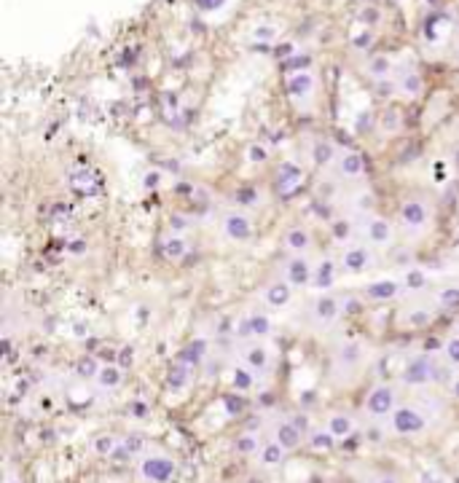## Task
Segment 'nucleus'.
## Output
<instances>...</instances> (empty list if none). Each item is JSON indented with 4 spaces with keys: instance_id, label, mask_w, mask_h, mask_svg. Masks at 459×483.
Here are the masks:
<instances>
[{
    "instance_id": "nucleus-1",
    "label": "nucleus",
    "mask_w": 459,
    "mask_h": 483,
    "mask_svg": "<svg viewBox=\"0 0 459 483\" xmlns=\"http://www.w3.org/2000/svg\"><path fill=\"white\" fill-rule=\"evenodd\" d=\"M373 266H376V252H373L371 244H352L339 258V269L344 274H363Z\"/></svg>"
},
{
    "instance_id": "nucleus-2",
    "label": "nucleus",
    "mask_w": 459,
    "mask_h": 483,
    "mask_svg": "<svg viewBox=\"0 0 459 483\" xmlns=\"http://www.w3.org/2000/svg\"><path fill=\"white\" fill-rule=\"evenodd\" d=\"M400 378H403V384H408V387H424V384L438 378V368L430 363L427 355H419L414 360H408V365L403 368Z\"/></svg>"
},
{
    "instance_id": "nucleus-3",
    "label": "nucleus",
    "mask_w": 459,
    "mask_h": 483,
    "mask_svg": "<svg viewBox=\"0 0 459 483\" xmlns=\"http://www.w3.org/2000/svg\"><path fill=\"white\" fill-rule=\"evenodd\" d=\"M363 236L371 247H389L395 231H392V223L387 217L371 215V217H365V223H363Z\"/></svg>"
},
{
    "instance_id": "nucleus-4",
    "label": "nucleus",
    "mask_w": 459,
    "mask_h": 483,
    "mask_svg": "<svg viewBox=\"0 0 459 483\" xmlns=\"http://www.w3.org/2000/svg\"><path fill=\"white\" fill-rule=\"evenodd\" d=\"M400 223H403V229H408L414 234L421 231L430 223V207H427V202H421V199H408V202H403V207H400Z\"/></svg>"
},
{
    "instance_id": "nucleus-5",
    "label": "nucleus",
    "mask_w": 459,
    "mask_h": 483,
    "mask_svg": "<svg viewBox=\"0 0 459 483\" xmlns=\"http://www.w3.org/2000/svg\"><path fill=\"white\" fill-rule=\"evenodd\" d=\"M312 274H314V263L306 255H290L285 263V279L293 287H306L312 285Z\"/></svg>"
},
{
    "instance_id": "nucleus-6",
    "label": "nucleus",
    "mask_w": 459,
    "mask_h": 483,
    "mask_svg": "<svg viewBox=\"0 0 459 483\" xmlns=\"http://www.w3.org/2000/svg\"><path fill=\"white\" fill-rule=\"evenodd\" d=\"M223 234L228 236L231 242H247L250 236H252V220L245 215V212H237V210H231L223 215Z\"/></svg>"
},
{
    "instance_id": "nucleus-7",
    "label": "nucleus",
    "mask_w": 459,
    "mask_h": 483,
    "mask_svg": "<svg viewBox=\"0 0 459 483\" xmlns=\"http://www.w3.org/2000/svg\"><path fill=\"white\" fill-rule=\"evenodd\" d=\"M140 472H143L145 480L153 483H170L175 475V462L167 457H148L143 465H140Z\"/></svg>"
},
{
    "instance_id": "nucleus-8",
    "label": "nucleus",
    "mask_w": 459,
    "mask_h": 483,
    "mask_svg": "<svg viewBox=\"0 0 459 483\" xmlns=\"http://www.w3.org/2000/svg\"><path fill=\"white\" fill-rule=\"evenodd\" d=\"M424 416H421L416 408H398V411H392V427H395L398 435H416L424 430Z\"/></svg>"
},
{
    "instance_id": "nucleus-9",
    "label": "nucleus",
    "mask_w": 459,
    "mask_h": 483,
    "mask_svg": "<svg viewBox=\"0 0 459 483\" xmlns=\"http://www.w3.org/2000/svg\"><path fill=\"white\" fill-rule=\"evenodd\" d=\"M392 405H395V392H392V387L387 384H381L376 387L371 395H368V400H365V411H368V416H387L392 413Z\"/></svg>"
},
{
    "instance_id": "nucleus-10",
    "label": "nucleus",
    "mask_w": 459,
    "mask_h": 483,
    "mask_svg": "<svg viewBox=\"0 0 459 483\" xmlns=\"http://www.w3.org/2000/svg\"><path fill=\"white\" fill-rule=\"evenodd\" d=\"M363 172H365V161L360 153H354V150L339 153V158H336V175L341 180H360Z\"/></svg>"
},
{
    "instance_id": "nucleus-11",
    "label": "nucleus",
    "mask_w": 459,
    "mask_h": 483,
    "mask_svg": "<svg viewBox=\"0 0 459 483\" xmlns=\"http://www.w3.org/2000/svg\"><path fill=\"white\" fill-rule=\"evenodd\" d=\"M339 263L333 258H322L314 263V274H312V287L317 290H331L336 285V279H339Z\"/></svg>"
},
{
    "instance_id": "nucleus-12",
    "label": "nucleus",
    "mask_w": 459,
    "mask_h": 483,
    "mask_svg": "<svg viewBox=\"0 0 459 483\" xmlns=\"http://www.w3.org/2000/svg\"><path fill=\"white\" fill-rule=\"evenodd\" d=\"M290 298H293V285H290L287 279H271L269 285L264 287V301H266V306H271V309L287 306Z\"/></svg>"
},
{
    "instance_id": "nucleus-13",
    "label": "nucleus",
    "mask_w": 459,
    "mask_h": 483,
    "mask_svg": "<svg viewBox=\"0 0 459 483\" xmlns=\"http://www.w3.org/2000/svg\"><path fill=\"white\" fill-rule=\"evenodd\" d=\"M341 314V301L333 298V296H320L312 304V317L317 325H331L336 322V317Z\"/></svg>"
},
{
    "instance_id": "nucleus-14",
    "label": "nucleus",
    "mask_w": 459,
    "mask_h": 483,
    "mask_svg": "<svg viewBox=\"0 0 459 483\" xmlns=\"http://www.w3.org/2000/svg\"><path fill=\"white\" fill-rule=\"evenodd\" d=\"M312 91H314L312 73H296V75H290V78H287V94L296 102H306L309 97H312Z\"/></svg>"
},
{
    "instance_id": "nucleus-15",
    "label": "nucleus",
    "mask_w": 459,
    "mask_h": 483,
    "mask_svg": "<svg viewBox=\"0 0 459 483\" xmlns=\"http://www.w3.org/2000/svg\"><path fill=\"white\" fill-rule=\"evenodd\" d=\"M400 293V285L395 279H376V282H368L363 290V298H368V301H389V298H395Z\"/></svg>"
},
{
    "instance_id": "nucleus-16",
    "label": "nucleus",
    "mask_w": 459,
    "mask_h": 483,
    "mask_svg": "<svg viewBox=\"0 0 459 483\" xmlns=\"http://www.w3.org/2000/svg\"><path fill=\"white\" fill-rule=\"evenodd\" d=\"M285 247L293 255H306L309 247H312V234H309L304 226H296L285 234Z\"/></svg>"
},
{
    "instance_id": "nucleus-17",
    "label": "nucleus",
    "mask_w": 459,
    "mask_h": 483,
    "mask_svg": "<svg viewBox=\"0 0 459 483\" xmlns=\"http://www.w3.org/2000/svg\"><path fill=\"white\" fill-rule=\"evenodd\" d=\"M274 440H277L285 451H287V448H296L298 443H301V430L296 427V422H279L277 430H274Z\"/></svg>"
},
{
    "instance_id": "nucleus-18",
    "label": "nucleus",
    "mask_w": 459,
    "mask_h": 483,
    "mask_svg": "<svg viewBox=\"0 0 459 483\" xmlns=\"http://www.w3.org/2000/svg\"><path fill=\"white\" fill-rule=\"evenodd\" d=\"M161 252H164V258H170V261H183L185 252H188V242H185L180 234H170V236H164V242H161Z\"/></svg>"
},
{
    "instance_id": "nucleus-19",
    "label": "nucleus",
    "mask_w": 459,
    "mask_h": 483,
    "mask_svg": "<svg viewBox=\"0 0 459 483\" xmlns=\"http://www.w3.org/2000/svg\"><path fill=\"white\" fill-rule=\"evenodd\" d=\"M365 73H368L373 81H387V75L392 73V59H389L387 54H376V56H371L368 65H365Z\"/></svg>"
},
{
    "instance_id": "nucleus-20",
    "label": "nucleus",
    "mask_w": 459,
    "mask_h": 483,
    "mask_svg": "<svg viewBox=\"0 0 459 483\" xmlns=\"http://www.w3.org/2000/svg\"><path fill=\"white\" fill-rule=\"evenodd\" d=\"M245 363H247V368H252V371H266V365H269V349L260 346V344H250V346L245 349Z\"/></svg>"
},
{
    "instance_id": "nucleus-21",
    "label": "nucleus",
    "mask_w": 459,
    "mask_h": 483,
    "mask_svg": "<svg viewBox=\"0 0 459 483\" xmlns=\"http://www.w3.org/2000/svg\"><path fill=\"white\" fill-rule=\"evenodd\" d=\"M204 355H207V341H204V338H193L191 344H185V349L180 352V363L199 365Z\"/></svg>"
},
{
    "instance_id": "nucleus-22",
    "label": "nucleus",
    "mask_w": 459,
    "mask_h": 483,
    "mask_svg": "<svg viewBox=\"0 0 459 483\" xmlns=\"http://www.w3.org/2000/svg\"><path fill=\"white\" fill-rule=\"evenodd\" d=\"M312 158H314L317 167H331L333 161L339 158V153H336L333 143H327V140H317L314 148H312Z\"/></svg>"
},
{
    "instance_id": "nucleus-23",
    "label": "nucleus",
    "mask_w": 459,
    "mask_h": 483,
    "mask_svg": "<svg viewBox=\"0 0 459 483\" xmlns=\"http://www.w3.org/2000/svg\"><path fill=\"white\" fill-rule=\"evenodd\" d=\"M430 285V277H427V271L424 269H408L406 274H403V287H406L408 293H419V290H424Z\"/></svg>"
},
{
    "instance_id": "nucleus-24",
    "label": "nucleus",
    "mask_w": 459,
    "mask_h": 483,
    "mask_svg": "<svg viewBox=\"0 0 459 483\" xmlns=\"http://www.w3.org/2000/svg\"><path fill=\"white\" fill-rule=\"evenodd\" d=\"M398 91H403L406 97H416L421 91V78L416 70H403L398 78Z\"/></svg>"
},
{
    "instance_id": "nucleus-25",
    "label": "nucleus",
    "mask_w": 459,
    "mask_h": 483,
    "mask_svg": "<svg viewBox=\"0 0 459 483\" xmlns=\"http://www.w3.org/2000/svg\"><path fill=\"white\" fill-rule=\"evenodd\" d=\"M296 185H301V169L293 167V164H285L279 169V191L287 194V191H293Z\"/></svg>"
},
{
    "instance_id": "nucleus-26",
    "label": "nucleus",
    "mask_w": 459,
    "mask_h": 483,
    "mask_svg": "<svg viewBox=\"0 0 459 483\" xmlns=\"http://www.w3.org/2000/svg\"><path fill=\"white\" fill-rule=\"evenodd\" d=\"M97 381H100V387H105V390H116L121 384V365H102L100 373H97Z\"/></svg>"
},
{
    "instance_id": "nucleus-27",
    "label": "nucleus",
    "mask_w": 459,
    "mask_h": 483,
    "mask_svg": "<svg viewBox=\"0 0 459 483\" xmlns=\"http://www.w3.org/2000/svg\"><path fill=\"white\" fill-rule=\"evenodd\" d=\"M247 325H250V333L255 336V338L271 333V319L264 314V311H252V314L247 317Z\"/></svg>"
},
{
    "instance_id": "nucleus-28",
    "label": "nucleus",
    "mask_w": 459,
    "mask_h": 483,
    "mask_svg": "<svg viewBox=\"0 0 459 483\" xmlns=\"http://www.w3.org/2000/svg\"><path fill=\"white\" fill-rule=\"evenodd\" d=\"M327 430H331L336 438H349L354 427H352V419H349V416L333 413V416H331V422H327Z\"/></svg>"
},
{
    "instance_id": "nucleus-29",
    "label": "nucleus",
    "mask_w": 459,
    "mask_h": 483,
    "mask_svg": "<svg viewBox=\"0 0 459 483\" xmlns=\"http://www.w3.org/2000/svg\"><path fill=\"white\" fill-rule=\"evenodd\" d=\"M167 384H170L172 392H180L183 387L188 384V365H185V363L175 365L172 371H170V376H167Z\"/></svg>"
},
{
    "instance_id": "nucleus-30",
    "label": "nucleus",
    "mask_w": 459,
    "mask_h": 483,
    "mask_svg": "<svg viewBox=\"0 0 459 483\" xmlns=\"http://www.w3.org/2000/svg\"><path fill=\"white\" fill-rule=\"evenodd\" d=\"M252 368H245V365H237L234 368V373H231V381L234 387H237V392H247L252 390Z\"/></svg>"
},
{
    "instance_id": "nucleus-31",
    "label": "nucleus",
    "mask_w": 459,
    "mask_h": 483,
    "mask_svg": "<svg viewBox=\"0 0 459 483\" xmlns=\"http://www.w3.org/2000/svg\"><path fill=\"white\" fill-rule=\"evenodd\" d=\"M438 306L440 309H456L459 306V285H446L438 293Z\"/></svg>"
},
{
    "instance_id": "nucleus-32",
    "label": "nucleus",
    "mask_w": 459,
    "mask_h": 483,
    "mask_svg": "<svg viewBox=\"0 0 459 483\" xmlns=\"http://www.w3.org/2000/svg\"><path fill=\"white\" fill-rule=\"evenodd\" d=\"M282 459H285V448L279 446L277 440H274V443H269V446H264V451H260V462H264V465H269V467L279 465Z\"/></svg>"
},
{
    "instance_id": "nucleus-33",
    "label": "nucleus",
    "mask_w": 459,
    "mask_h": 483,
    "mask_svg": "<svg viewBox=\"0 0 459 483\" xmlns=\"http://www.w3.org/2000/svg\"><path fill=\"white\" fill-rule=\"evenodd\" d=\"M341 311L346 317L363 314V311H365V298H360V296H344L341 298Z\"/></svg>"
},
{
    "instance_id": "nucleus-34",
    "label": "nucleus",
    "mask_w": 459,
    "mask_h": 483,
    "mask_svg": "<svg viewBox=\"0 0 459 483\" xmlns=\"http://www.w3.org/2000/svg\"><path fill=\"white\" fill-rule=\"evenodd\" d=\"M100 368H102V365H97L94 357H81L78 365H76V373H78L81 378H97Z\"/></svg>"
},
{
    "instance_id": "nucleus-35",
    "label": "nucleus",
    "mask_w": 459,
    "mask_h": 483,
    "mask_svg": "<svg viewBox=\"0 0 459 483\" xmlns=\"http://www.w3.org/2000/svg\"><path fill=\"white\" fill-rule=\"evenodd\" d=\"M312 446L317 448V451H331L333 448V443H336V435L327 430V432H312Z\"/></svg>"
},
{
    "instance_id": "nucleus-36",
    "label": "nucleus",
    "mask_w": 459,
    "mask_h": 483,
    "mask_svg": "<svg viewBox=\"0 0 459 483\" xmlns=\"http://www.w3.org/2000/svg\"><path fill=\"white\" fill-rule=\"evenodd\" d=\"M234 448H237V454H252V451H258V438L255 435H239L237 443H234Z\"/></svg>"
},
{
    "instance_id": "nucleus-37",
    "label": "nucleus",
    "mask_w": 459,
    "mask_h": 483,
    "mask_svg": "<svg viewBox=\"0 0 459 483\" xmlns=\"http://www.w3.org/2000/svg\"><path fill=\"white\" fill-rule=\"evenodd\" d=\"M443 352H446V360H448V363H451V365H459V336H454V338H448V341H446Z\"/></svg>"
},
{
    "instance_id": "nucleus-38",
    "label": "nucleus",
    "mask_w": 459,
    "mask_h": 483,
    "mask_svg": "<svg viewBox=\"0 0 459 483\" xmlns=\"http://www.w3.org/2000/svg\"><path fill=\"white\" fill-rule=\"evenodd\" d=\"M191 229V223L185 220V215H180V212H172L170 215V231L172 234H183V231H188Z\"/></svg>"
},
{
    "instance_id": "nucleus-39",
    "label": "nucleus",
    "mask_w": 459,
    "mask_h": 483,
    "mask_svg": "<svg viewBox=\"0 0 459 483\" xmlns=\"http://www.w3.org/2000/svg\"><path fill=\"white\" fill-rule=\"evenodd\" d=\"M266 158H269V150L264 145H250L247 148V161L250 164H264Z\"/></svg>"
},
{
    "instance_id": "nucleus-40",
    "label": "nucleus",
    "mask_w": 459,
    "mask_h": 483,
    "mask_svg": "<svg viewBox=\"0 0 459 483\" xmlns=\"http://www.w3.org/2000/svg\"><path fill=\"white\" fill-rule=\"evenodd\" d=\"M94 448H97V454H102V457H105V454H113L116 451V440L110 438V435H100V438L94 440Z\"/></svg>"
},
{
    "instance_id": "nucleus-41",
    "label": "nucleus",
    "mask_w": 459,
    "mask_h": 483,
    "mask_svg": "<svg viewBox=\"0 0 459 483\" xmlns=\"http://www.w3.org/2000/svg\"><path fill=\"white\" fill-rule=\"evenodd\" d=\"M354 207H357V212H371L373 210V196L368 191H363L354 196Z\"/></svg>"
},
{
    "instance_id": "nucleus-42",
    "label": "nucleus",
    "mask_w": 459,
    "mask_h": 483,
    "mask_svg": "<svg viewBox=\"0 0 459 483\" xmlns=\"http://www.w3.org/2000/svg\"><path fill=\"white\" fill-rule=\"evenodd\" d=\"M333 234L339 236V239H346V236L352 234V223L349 220H336L333 223Z\"/></svg>"
},
{
    "instance_id": "nucleus-43",
    "label": "nucleus",
    "mask_w": 459,
    "mask_h": 483,
    "mask_svg": "<svg viewBox=\"0 0 459 483\" xmlns=\"http://www.w3.org/2000/svg\"><path fill=\"white\" fill-rule=\"evenodd\" d=\"M424 322H430V311H408V325H424Z\"/></svg>"
},
{
    "instance_id": "nucleus-44",
    "label": "nucleus",
    "mask_w": 459,
    "mask_h": 483,
    "mask_svg": "<svg viewBox=\"0 0 459 483\" xmlns=\"http://www.w3.org/2000/svg\"><path fill=\"white\" fill-rule=\"evenodd\" d=\"M132 360H135V349H132V346H124V349L118 352V363H121V368H124V365H132Z\"/></svg>"
},
{
    "instance_id": "nucleus-45",
    "label": "nucleus",
    "mask_w": 459,
    "mask_h": 483,
    "mask_svg": "<svg viewBox=\"0 0 459 483\" xmlns=\"http://www.w3.org/2000/svg\"><path fill=\"white\" fill-rule=\"evenodd\" d=\"M158 183H161V175H158V172H148L145 180H143V188H145V191H151V188H158Z\"/></svg>"
},
{
    "instance_id": "nucleus-46",
    "label": "nucleus",
    "mask_w": 459,
    "mask_h": 483,
    "mask_svg": "<svg viewBox=\"0 0 459 483\" xmlns=\"http://www.w3.org/2000/svg\"><path fill=\"white\" fill-rule=\"evenodd\" d=\"M237 199H239V204H258V202H255V199H258L255 191H239Z\"/></svg>"
},
{
    "instance_id": "nucleus-47",
    "label": "nucleus",
    "mask_w": 459,
    "mask_h": 483,
    "mask_svg": "<svg viewBox=\"0 0 459 483\" xmlns=\"http://www.w3.org/2000/svg\"><path fill=\"white\" fill-rule=\"evenodd\" d=\"M193 3L199 6L202 11H212V8H218V6L223 3V0H193Z\"/></svg>"
},
{
    "instance_id": "nucleus-48",
    "label": "nucleus",
    "mask_w": 459,
    "mask_h": 483,
    "mask_svg": "<svg viewBox=\"0 0 459 483\" xmlns=\"http://www.w3.org/2000/svg\"><path fill=\"white\" fill-rule=\"evenodd\" d=\"M110 457H113V459H118V462H124V459H129V457H132V451H129L126 446H118L113 454H110Z\"/></svg>"
},
{
    "instance_id": "nucleus-49",
    "label": "nucleus",
    "mask_w": 459,
    "mask_h": 483,
    "mask_svg": "<svg viewBox=\"0 0 459 483\" xmlns=\"http://www.w3.org/2000/svg\"><path fill=\"white\" fill-rule=\"evenodd\" d=\"M419 483H443V480H440V478L435 475V472L424 470V472H421V475H419Z\"/></svg>"
},
{
    "instance_id": "nucleus-50",
    "label": "nucleus",
    "mask_w": 459,
    "mask_h": 483,
    "mask_svg": "<svg viewBox=\"0 0 459 483\" xmlns=\"http://www.w3.org/2000/svg\"><path fill=\"white\" fill-rule=\"evenodd\" d=\"M124 446L129 448V451H140V448H143V440H140V438H126V443H124Z\"/></svg>"
},
{
    "instance_id": "nucleus-51",
    "label": "nucleus",
    "mask_w": 459,
    "mask_h": 483,
    "mask_svg": "<svg viewBox=\"0 0 459 483\" xmlns=\"http://www.w3.org/2000/svg\"><path fill=\"white\" fill-rule=\"evenodd\" d=\"M132 413H135V416H145V413H148V405H145V403H135V405H132Z\"/></svg>"
},
{
    "instance_id": "nucleus-52",
    "label": "nucleus",
    "mask_w": 459,
    "mask_h": 483,
    "mask_svg": "<svg viewBox=\"0 0 459 483\" xmlns=\"http://www.w3.org/2000/svg\"><path fill=\"white\" fill-rule=\"evenodd\" d=\"M226 405H228V411H231V413H237V411H239V403H237V400H231V397L226 400Z\"/></svg>"
},
{
    "instance_id": "nucleus-53",
    "label": "nucleus",
    "mask_w": 459,
    "mask_h": 483,
    "mask_svg": "<svg viewBox=\"0 0 459 483\" xmlns=\"http://www.w3.org/2000/svg\"><path fill=\"white\" fill-rule=\"evenodd\" d=\"M424 349H427V352H435V349H438V341H435V338H430L427 344H424Z\"/></svg>"
},
{
    "instance_id": "nucleus-54",
    "label": "nucleus",
    "mask_w": 459,
    "mask_h": 483,
    "mask_svg": "<svg viewBox=\"0 0 459 483\" xmlns=\"http://www.w3.org/2000/svg\"><path fill=\"white\" fill-rule=\"evenodd\" d=\"M451 161H454V167L459 169V148H454V153H451Z\"/></svg>"
},
{
    "instance_id": "nucleus-55",
    "label": "nucleus",
    "mask_w": 459,
    "mask_h": 483,
    "mask_svg": "<svg viewBox=\"0 0 459 483\" xmlns=\"http://www.w3.org/2000/svg\"><path fill=\"white\" fill-rule=\"evenodd\" d=\"M451 395H454V397H459V378H456V381L451 384Z\"/></svg>"
},
{
    "instance_id": "nucleus-56",
    "label": "nucleus",
    "mask_w": 459,
    "mask_h": 483,
    "mask_svg": "<svg viewBox=\"0 0 459 483\" xmlns=\"http://www.w3.org/2000/svg\"><path fill=\"white\" fill-rule=\"evenodd\" d=\"M379 483H398L395 478H379Z\"/></svg>"
}]
</instances>
